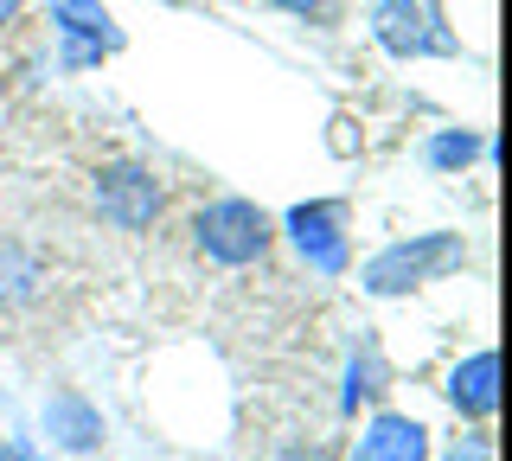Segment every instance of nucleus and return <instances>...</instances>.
Listing matches in <instances>:
<instances>
[{
  "mask_svg": "<svg viewBox=\"0 0 512 461\" xmlns=\"http://www.w3.org/2000/svg\"><path fill=\"white\" fill-rule=\"evenodd\" d=\"M461 263H468L461 231H423V237H410V244L378 250V257L359 269V282H365V295H410V289H423V282H436Z\"/></svg>",
  "mask_w": 512,
  "mask_h": 461,
  "instance_id": "nucleus-1",
  "label": "nucleus"
},
{
  "mask_svg": "<svg viewBox=\"0 0 512 461\" xmlns=\"http://www.w3.org/2000/svg\"><path fill=\"white\" fill-rule=\"evenodd\" d=\"M192 244H199V257H212L224 269H244L276 244V225L250 199H212V205L192 212Z\"/></svg>",
  "mask_w": 512,
  "mask_h": 461,
  "instance_id": "nucleus-2",
  "label": "nucleus"
},
{
  "mask_svg": "<svg viewBox=\"0 0 512 461\" xmlns=\"http://www.w3.org/2000/svg\"><path fill=\"white\" fill-rule=\"evenodd\" d=\"M372 39L391 58H448L461 45L448 33L442 0H378L372 7Z\"/></svg>",
  "mask_w": 512,
  "mask_h": 461,
  "instance_id": "nucleus-3",
  "label": "nucleus"
},
{
  "mask_svg": "<svg viewBox=\"0 0 512 461\" xmlns=\"http://www.w3.org/2000/svg\"><path fill=\"white\" fill-rule=\"evenodd\" d=\"M96 212H103V225L116 231H148L160 218V205H167V193H160V180L141 161H109L96 167V186H90Z\"/></svg>",
  "mask_w": 512,
  "mask_h": 461,
  "instance_id": "nucleus-4",
  "label": "nucleus"
},
{
  "mask_svg": "<svg viewBox=\"0 0 512 461\" xmlns=\"http://www.w3.org/2000/svg\"><path fill=\"white\" fill-rule=\"evenodd\" d=\"M288 244L301 250V263L314 269V276H346L352 250H346V205L340 199H308L295 205V212L282 218Z\"/></svg>",
  "mask_w": 512,
  "mask_h": 461,
  "instance_id": "nucleus-5",
  "label": "nucleus"
},
{
  "mask_svg": "<svg viewBox=\"0 0 512 461\" xmlns=\"http://www.w3.org/2000/svg\"><path fill=\"white\" fill-rule=\"evenodd\" d=\"M45 7H52V26H58V65L64 71H90L122 45V26L96 0H45Z\"/></svg>",
  "mask_w": 512,
  "mask_h": 461,
  "instance_id": "nucleus-6",
  "label": "nucleus"
},
{
  "mask_svg": "<svg viewBox=\"0 0 512 461\" xmlns=\"http://www.w3.org/2000/svg\"><path fill=\"white\" fill-rule=\"evenodd\" d=\"M352 461H429V429L416 417L378 410V417L359 429V442H352Z\"/></svg>",
  "mask_w": 512,
  "mask_h": 461,
  "instance_id": "nucleus-7",
  "label": "nucleus"
},
{
  "mask_svg": "<svg viewBox=\"0 0 512 461\" xmlns=\"http://www.w3.org/2000/svg\"><path fill=\"white\" fill-rule=\"evenodd\" d=\"M45 436H52L58 449H71V455H90L96 442L109 436V423L84 391H52L45 397Z\"/></svg>",
  "mask_w": 512,
  "mask_h": 461,
  "instance_id": "nucleus-8",
  "label": "nucleus"
},
{
  "mask_svg": "<svg viewBox=\"0 0 512 461\" xmlns=\"http://www.w3.org/2000/svg\"><path fill=\"white\" fill-rule=\"evenodd\" d=\"M448 404L461 410V417H474V423H487L493 410H500V359L493 353H468L448 372Z\"/></svg>",
  "mask_w": 512,
  "mask_h": 461,
  "instance_id": "nucleus-9",
  "label": "nucleus"
},
{
  "mask_svg": "<svg viewBox=\"0 0 512 461\" xmlns=\"http://www.w3.org/2000/svg\"><path fill=\"white\" fill-rule=\"evenodd\" d=\"M45 289V269L32 250L20 244H0V308H20V301H32Z\"/></svg>",
  "mask_w": 512,
  "mask_h": 461,
  "instance_id": "nucleus-10",
  "label": "nucleus"
},
{
  "mask_svg": "<svg viewBox=\"0 0 512 461\" xmlns=\"http://www.w3.org/2000/svg\"><path fill=\"white\" fill-rule=\"evenodd\" d=\"M384 391V359H378V346H359L346 365V391H340V410H359V404H372V397Z\"/></svg>",
  "mask_w": 512,
  "mask_h": 461,
  "instance_id": "nucleus-11",
  "label": "nucleus"
},
{
  "mask_svg": "<svg viewBox=\"0 0 512 461\" xmlns=\"http://www.w3.org/2000/svg\"><path fill=\"white\" fill-rule=\"evenodd\" d=\"M474 154H480V135L474 129H442V135H429L423 161L436 167V173H455V167H468Z\"/></svg>",
  "mask_w": 512,
  "mask_h": 461,
  "instance_id": "nucleus-12",
  "label": "nucleus"
},
{
  "mask_svg": "<svg viewBox=\"0 0 512 461\" xmlns=\"http://www.w3.org/2000/svg\"><path fill=\"white\" fill-rule=\"evenodd\" d=\"M442 461H493V449H487V436H468V442H455Z\"/></svg>",
  "mask_w": 512,
  "mask_h": 461,
  "instance_id": "nucleus-13",
  "label": "nucleus"
},
{
  "mask_svg": "<svg viewBox=\"0 0 512 461\" xmlns=\"http://www.w3.org/2000/svg\"><path fill=\"white\" fill-rule=\"evenodd\" d=\"M263 7H282V13H301V20H308V13H327V0H263Z\"/></svg>",
  "mask_w": 512,
  "mask_h": 461,
  "instance_id": "nucleus-14",
  "label": "nucleus"
},
{
  "mask_svg": "<svg viewBox=\"0 0 512 461\" xmlns=\"http://www.w3.org/2000/svg\"><path fill=\"white\" fill-rule=\"evenodd\" d=\"M20 20V0H0V26H13Z\"/></svg>",
  "mask_w": 512,
  "mask_h": 461,
  "instance_id": "nucleus-15",
  "label": "nucleus"
},
{
  "mask_svg": "<svg viewBox=\"0 0 512 461\" xmlns=\"http://www.w3.org/2000/svg\"><path fill=\"white\" fill-rule=\"evenodd\" d=\"M288 461H333V455H327V449H295Z\"/></svg>",
  "mask_w": 512,
  "mask_h": 461,
  "instance_id": "nucleus-16",
  "label": "nucleus"
},
{
  "mask_svg": "<svg viewBox=\"0 0 512 461\" xmlns=\"http://www.w3.org/2000/svg\"><path fill=\"white\" fill-rule=\"evenodd\" d=\"M0 461H7V449H0Z\"/></svg>",
  "mask_w": 512,
  "mask_h": 461,
  "instance_id": "nucleus-17",
  "label": "nucleus"
}]
</instances>
